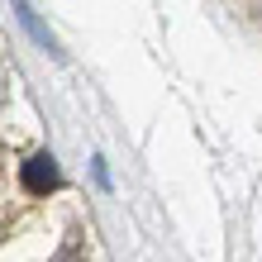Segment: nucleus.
<instances>
[{"mask_svg":"<svg viewBox=\"0 0 262 262\" xmlns=\"http://www.w3.org/2000/svg\"><path fill=\"white\" fill-rule=\"evenodd\" d=\"M19 181H24V191H34V195H48V191H57L62 172H57L53 152H34V158H29V162L19 167Z\"/></svg>","mask_w":262,"mask_h":262,"instance_id":"nucleus-1","label":"nucleus"},{"mask_svg":"<svg viewBox=\"0 0 262 262\" xmlns=\"http://www.w3.org/2000/svg\"><path fill=\"white\" fill-rule=\"evenodd\" d=\"M19 19L29 24V34H34V38H38V43H43V48H48V53H57V43H53V34H48V29H43V24L34 19V10H24V5H19Z\"/></svg>","mask_w":262,"mask_h":262,"instance_id":"nucleus-2","label":"nucleus"}]
</instances>
